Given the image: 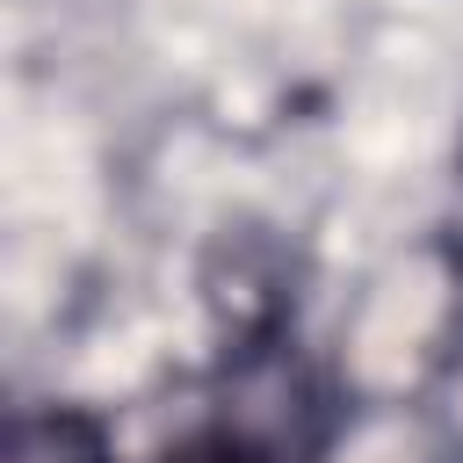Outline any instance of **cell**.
Returning a JSON list of instances; mask_svg holds the SVG:
<instances>
[{"instance_id": "1", "label": "cell", "mask_w": 463, "mask_h": 463, "mask_svg": "<svg viewBox=\"0 0 463 463\" xmlns=\"http://www.w3.org/2000/svg\"><path fill=\"white\" fill-rule=\"evenodd\" d=\"M463 362V239L420 232L383 253L340 311L333 369L347 405H420Z\"/></svg>"}, {"instance_id": "2", "label": "cell", "mask_w": 463, "mask_h": 463, "mask_svg": "<svg viewBox=\"0 0 463 463\" xmlns=\"http://www.w3.org/2000/svg\"><path fill=\"white\" fill-rule=\"evenodd\" d=\"M318 463H441V441L405 405H347V420L318 449Z\"/></svg>"}, {"instance_id": "3", "label": "cell", "mask_w": 463, "mask_h": 463, "mask_svg": "<svg viewBox=\"0 0 463 463\" xmlns=\"http://www.w3.org/2000/svg\"><path fill=\"white\" fill-rule=\"evenodd\" d=\"M456 166H463V137H456Z\"/></svg>"}]
</instances>
